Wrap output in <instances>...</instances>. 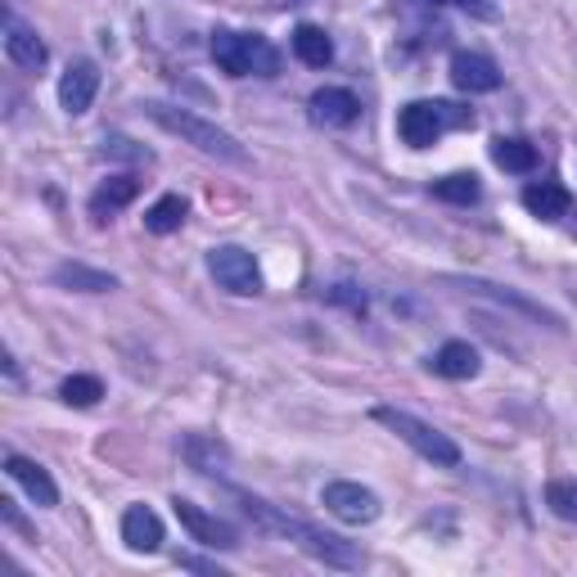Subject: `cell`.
Segmentation results:
<instances>
[{
	"label": "cell",
	"mask_w": 577,
	"mask_h": 577,
	"mask_svg": "<svg viewBox=\"0 0 577 577\" xmlns=\"http://www.w3.org/2000/svg\"><path fill=\"white\" fill-rule=\"evenodd\" d=\"M172 510H176L181 527H185V533L195 537L199 546H208V551H235V546H239V533H235V527H230L226 519L208 514L204 505H195V501L176 497V501H172Z\"/></svg>",
	"instance_id": "6"
},
{
	"label": "cell",
	"mask_w": 577,
	"mask_h": 577,
	"mask_svg": "<svg viewBox=\"0 0 577 577\" xmlns=\"http://www.w3.org/2000/svg\"><path fill=\"white\" fill-rule=\"evenodd\" d=\"M433 195H438L443 204L469 208V204H478V195H483V185H478L473 172H451V176H443V181H433Z\"/></svg>",
	"instance_id": "21"
},
{
	"label": "cell",
	"mask_w": 577,
	"mask_h": 577,
	"mask_svg": "<svg viewBox=\"0 0 577 577\" xmlns=\"http://www.w3.org/2000/svg\"><path fill=\"white\" fill-rule=\"evenodd\" d=\"M357 113H361V100L344 86H325V90L312 95V118L320 127H352Z\"/></svg>",
	"instance_id": "12"
},
{
	"label": "cell",
	"mask_w": 577,
	"mask_h": 577,
	"mask_svg": "<svg viewBox=\"0 0 577 577\" xmlns=\"http://www.w3.org/2000/svg\"><path fill=\"white\" fill-rule=\"evenodd\" d=\"M176 564H181V568H199V573H217V577H221V568L208 564V559H199V555H176Z\"/></svg>",
	"instance_id": "25"
},
{
	"label": "cell",
	"mask_w": 577,
	"mask_h": 577,
	"mask_svg": "<svg viewBox=\"0 0 577 577\" xmlns=\"http://www.w3.org/2000/svg\"><path fill=\"white\" fill-rule=\"evenodd\" d=\"M144 113H150L163 131L181 135L185 144H195L199 154L221 159V163H230V167H249V150H244V144H239L230 131H221L217 122L189 113V109H176V105H144Z\"/></svg>",
	"instance_id": "2"
},
{
	"label": "cell",
	"mask_w": 577,
	"mask_h": 577,
	"mask_svg": "<svg viewBox=\"0 0 577 577\" xmlns=\"http://www.w3.org/2000/svg\"><path fill=\"white\" fill-rule=\"evenodd\" d=\"M6 473L14 478V483H19V488H23L36 505H45V510L59 505V488H55V478L45 473L36 460H28V456H10V460H6Z\"/></svg>",
	"instance_id": "13"
},
{
	"label": "cell",
	"mask_w": 577,
	"mask_h": 577,
	"mask_svg": "<svg viewBox=\"0 0 577 577\" xmlns=\"http://www.w3.org/2000/svg\"><path fill=\"white\" fill-rule=\"evenodd\" d=\"M135 195H140V181H135V176H113V181H105V185L90 195V213L105 221V213H118V208H127Z\"/></svg>",
	"instance_id": "17"
},
{
	"label": "cell",
	"mask_w": 577,
	"mask_h": 577,
	"mask_svg": "<svg viewBox=\"0 0 577 577\" xmlns=\"http://www.w3.org/2000/svg\"><path fill=\"white\" fill-rule=\"evenodd\" d=\"M294 55H298L307 68H325V64L334 59V41L325 36V28L298 23V28H294Z\"/></svg>",
	"instance_id": "15"
},
{
	"label": "cell",
	"mask_w": 577,
	"mask_h": 577,
	"mask_svg": "<svg viewBox=\"0 0 577 577\" xmlns=\"http://www.w3.org/2000/svg\"><path fill=\"white\" fill-rule=\"evenodd\" d=\"M122 542H127V551H135V555H154V551L163 546V519H159L150 505H131V510L122 514Z\"/></svg>",
	"instance_id": "10"
},
{
	"label": "cell",
	"mask_w": 577,
	"mask_h": 577,
	"mask_svg": "<svg viewBox=\"0 0 577 577\" xmlns=\"http://www.w3.org/2000/svg\"><path fill=\"white\" fill-rule=\"evenodd\" d=\"M235 501L244 505V514H249L253 523H262L266 533L284 537V542H294V546L307 551L312 559L329 564V568H361V551H357L352 542L334 537V533H320V527H312L307 519L284 514L280 505H271V501H262V497H253V492H235Z\"/></svg>",
	"instance_id": "1"
},
{
	"label": "cell",
	"mask_w": 577,
	"mask_h": 577,
	"mask_svg": "<svg viewBox=\"0 0 577 577\" xmlns=\"http://www.w3.org/2000/svg\"><path fill=\"white\" fill-rule=\"evenodd\" d=\"M451 81H456L460 90H469V95H488V90L501 86V68H497L488 55L460 51V55L451 59Z\"/></svg>",
	"instance_id": "11"
},
{
	"label": "cell",
	"mask_w": 577,
	"mask_h": 577,
	"mask_svg": "<svg viewBox=\"0 0 577 577\" xmlns=\"http://www.w3.org/2000/svg\"><path fill=\"white\" fill-rule=\"evenodd\" d=\"M55 284L77 288V294H109V288H118V280H113V275H105V271H90V266H81V262H64V266L55 271Z\"/></svg>",
	"instance_id": "19"
},
{
	"label": "cell",
	"mask_w": 577,
	"mask_h": 577,
	"mask_svg": "<svg viewBox=\"0 0 577 577\" xmlns=\"http://www.w3.org/2000/svg\"><path fill=\"white\" fill-rule=\"evenodd\" d=\"M433 6H478V10H488L483 0H433Z\"/></svg>",
	"instance_id": "26"
},
{
	"label": "cell",
	"mask_w": 577,
	"mask_h": 577,
	"mask_svg": "<svg viewBox=\"0 0 577 577\" xmlns=\"http://www.w3.org/2000/svg\"><path fill=\"white\" fill-rule=\"evenodd\" d=\"M320 505L344 523H374L379 519V497L361 483H325Z\"/></svg>",
	"instance_id": "7"
},
{
	"label": "cell",
	"mask_w": 577,
	"mask_h": 577,
	"mask_svg": "<svg viewBox=\"0 0 577 577\" xmlns=\"http://www.w3.org/2000/svg\"><path fill=\"white\" fill-rule=\"evenodd\" d=\"M374 420H379L383 428H389V433H398V438H402L411 451H420L424 460L443 465V469H456V465H460V447L447 438L443 428L424 424L420 415H411V411H398V406H374Z\"/></svg>",
	"instance_id": "4"
},
{
	"label": "cell",
	"mask_w": 577,
	"mask_h": 577,
	"mask_svg": "<svg viewBox=\"0 0 577 577\" xmlns=\"http://www.w3.org/2000/svg\"><path fill=\"white\" fill-rule=\"evenodd\" d=\"M208 271H213V280L226 288V294H235V298L262 294V271H258L253 253L239 249V244H217L208 253Z\"/></svg>",
	"instance_id": "5"
},
{
	"label": "cell",
	"mask_w": 577,
	"mask_h": 577,
	"mask_svg": "<svg viewBox=\"0 0 577 577\" xmlns=\"http://www.w3.org/2000/svg\"><path fill=\"white\" fill-rule=\"evenodd\" d=\"M6 55H10L19 68L36 73V68L45 64V41H41L32 28H23V23H10V36H6Z\"/></svg>",
	"instance_id": "16"
},
{
	"label": "cell",
	"mask_w": 577,
	"mask_h": 577,
	"mask_svg": "<svg viewBox=\"0 0 577 577\" xmlns=\"http://www.w3.org/2000/svg\"><path fill=\"white\" fill-rule=\"evenodd\" d=\"M546 505H551L559 519L577 523V478H555V483L546 488Z\"/></svg>",
	"instance_id": "24"
},
{
	"label": "cell",
	"mask_w": 577,
	"mask_h": 577,
	"mask_svg": "<svg viewBox=\"0 0 577 577\" xmlns=\"http://www.w3.org/2000/svg\"><path fill=\"white\" fill-rule=\"evenodd\" d=\"M492 159H497V167H505V172H533L537 167V150L527 140H514V135H501V140H492Z\"/></svg>",
	"instance_id": "20"
},
{
	"label": "cell",
	"mask_w": 577,
	"mask_h": 577,
	"mask_svg": "<svg viewBox=\"0 0 577 577\" xmlns=\"http://www.w3.org/2000/svg\"><path fill=\"white\" fill-rule=\"evenodd\" d=\"M443 127H447L443 105H433V100H415L398 113V135L411 144V150H428V144L443 135Z\"/></svg>",
	"instance_id": "8"
},
{
	"label": "cell",
	"mask_w": 577,
	"mask_h": 577,
	"mask_svg": "<svg viewBox=\"0 0 577 577\" xmlns=\"http://www.w3.org/2000/svg\"><path fill=\"white\" fill-rule=\"evenodd\" d=\"M185 199L181 195H163L150 213H144V230L150 235H172V230H181V221H185Z\"/></svg>",
	"instance_id": "22"
},
{
	"label": "cell",
	"mask_w": 577,
	"mask_h": 577,
	"mask_svg": "<svg viewBox=\"0 0 577 577\" xmlns=\"http://www.w3.org/2000/svg\"><path fill=\"white\" fill-rule=\"evenodd\" d=\"M59 398L68 402V406H95L105 398V383L95 379V374H68L64 383H59Z\"/></svg>",
	"instance_id": "23"
},
{
	"label": "cell",
	"mask_w": 577,
	"mask_h": 577,
	"mask_svg": "<svg viewBox=\"0 0 577 577\" xmlns=\"http://www.w3.org/2000/svg\"><path fill=\"white\" fill-rule=\"evenodd\" d=\"M523 208L533 213L537 221H559V217H568L573 195H568L564 185H555V181H537V185L523 189Z\"/></svg>",
	"instance_id": "14"
},
{
	"label": "cell",
	"mask_w": 577,
	"mask_h": 577,
	"mask_svg": "<svg viewBox=\"0 0 577 577\" xmlns=\"http://www.w3.org/2000/svg\"><path fill=\"white\" fill-rule=\"evenodd\" d=\"M213 59L230 77H275L280 73L275 45L249 32H213Z\"/></svg>",
	"instance_id": "3"
},
{
	"label": "cell",
	"mask_w": 577,
	"mask_h": 577,
	"mask_svg": "<svg viewBox=\"0 0 577 577\" xmlns=\"http://www.w3.org/2000/svg\"><path fill=\"white\" fill-rule=\"evenodd\" d=\"M95 90H100V68H95L90 59L68 64V73L59 77V105H64V113L81 118L90 109V100H95Z\"/></svg>",
	"instance_id": "9"
},
{
	"label": "cell",
	"mask_w": 577,
	"mask_h": 577,
	"mask_svg": "<svg viewBox=\"0 0 577 577\" xmlns=\"http://www.w3.org/2000/svg\"><path fill=\"white\" fill-rule=\"evenodd\" d=\"M478 366H483V361H478V352L469 348V344H443L438 348V357H433V370H438L443 379H473L478 374Z\"/></svg>",
	"instance_id": "18"
}]
</instances>
